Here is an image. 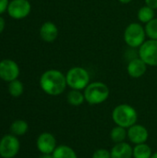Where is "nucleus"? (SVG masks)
<instances>
[{"label":"nucleus","instance_id":"2","mask_svg":"<svg viewBox=\"0 0 157 158\" xmlns=\"http://www.w3.org/2000/svg\"><path fill=\"white\" fill-rule=\"evenodd\" d=\"M112 119L117 126L129 129L137 123L138 113L132 106L128 104H120L113 109Z\"/></svg>","mask_w":157,"mask_h":158},{"label":"nucleus","instance_id":"9","mask_svg":"<svg viewBox=\"0 0 157 158\" xmlns=\"http://www.w3.org/2000/svg\"><path fill=\"white\" fill-rule=\"evenodd\" d=\"M19 75V68L15 61L11 59H4L0 61V79L10 82L17 80Z\"/></svg>","mask_w":157,"mask_h":158},{"label":"nucleus","instance_id":"14","mask_svg":"<svg viewBox=\"0 0 157 158\" xmlns=\"http://www.w3.org/2000/svg\"><path fill=\"white\" fill-rule=\"evenodd\" d=\"M58 35V29L56 25L51 21L44 22L40 29V36L41 38L48 43L54 42Z\"/></svg>","mask_w":157,"mask_h":158},{"label":"nucleus","instance_id":"21","mask_svg":"<svg viewBox=\"0 0 157 158\" xmlns=\"http://www.w3.org/2000/svg\"><path fill=\"white\" fill-rule=\"evenodd\" d=\"M23 90H24L23 84L19 80L12 81L8 84V93L10 95H12L14 97L20 96L23 94Z\"/></svg>","mask_w":157,"mask_h":158},{"label":"nucleus","instance_id":"16","mask_svg":"<svg viewBox=\"0 0 157 158\" xmlns=\"http://www.w3.org/2000/svg\"><path fill=\"white\" fill-rule=\"evenodd\" d=\"M128 138V129L120 126H115L110 131V139L115 143H123Z\"/></svg>","mask_w":157,"mask_h":158},{"label":"nucleus","instance_id":"23","mask_svg":"<svg viewBox=\"0 0 157 158\" xmlns=\"http://www.w3.org/2000/svg\"><path fill=\"white\" fill-rule=\"evenodd\" d=\"M92 158H111V154L110 151L107 149L99 148L93 152Z\"/></svg>","mask_w":157,"mask_h":158},{"label":"nucleus","instance_id":"19","mask_svg":"<svg viewBox=\"0 0 157 158\" xmlns=\"http://www.w3.org/2000/svg\"><path fill=\"white\" fill-rule=\"evenodd\" d=\"M137 16H138V19L140 20V22L148 23L153 19H155V9L145 5L139 9Z\"/></svg>","mask_w":157,"mask_h":158},{"label":"nucleus","instance_id":"20","mask_svg":"<svg viewBox=\"0 0 157 158\" xmlns=\"http://www.w3.org/2000/svg\"><path fill=\"white\" fill-rule=\"evenodd\" d=\"M28 129H29L28 123L22 119L15 120L10 126V131L13 133V135H15V136L24 135L28 131Z\"/></svg>","mask_w":157,"mask_h":158},{"label":"nucleus","instance_id":"18","mask_svg":"<svg viewBox=\"0 0 157 158\" xmlns=\"http://www.w3.org/2000/svg\"><path fill=\"white\" fill-rule=\"evenodd\" d=\"M67 100L68 103L70 106H79L81 105H82L85 102V97H84V94L80 91V90H73L71 89L68 95H67Z\"/></svg>","mask_w":157,"mask_h":158},{"label":"nucleus","instance_id":"12","mask_svg":"<svg viewBox=\"0 0 157 158\" xmlns=\"http://www.w3.org/2000/svg\"><path fill=\"white\" fill-rule=\"evenodd\" d=\"M146 70H147V64L140 57L131 59L127 67L128 74L134 79H138L143 76Z\"/></svg>","mask_w":157,"mask_h":158},{"label":"nucleus","instance_id":"4","mask_svg":"<svg viewBox=\"0 0 157 158\" xmlns=\"http://www.w3.org/2000/svg\"><path fill=\"white\" fill-rule=\"evenodd\" d=\"M67 84L73 90H84L90 83L89 72L81 67H73L66 74Z\"/></svg>","mask_w":157,"mask_h":158},{"label":"nucleus","instance_id":"17","mask_svg":"<svg viewBox=\"0 0 157 158\" xmlns=\"http://www.w3.org/2000/svg\"><path fill=\"white\" fill-rule=\"evenodd\" d=\"M153 154L152 148L146 143L133 146V158H151Z\"/></svg>","mask_w":157,"mask_h":158},{"label":"nucleus","instance_id":"5","mask_svg":"<svg viewBox=\"0 0 157 158\" xmlns=\"http://www.w3.org/2000/svg\"><path fill=\"white\" fill-rule=\"evenodd\" d=\"M145 29L137 22L129 24L124 31V41L132 48L140 47L145 42Z\"/></svg>","mask_w":157,"mask_h":158},{"label":"nucleus","instance_id":"25","mask_svg":"<svg viewBox=\"0 0 157 158\" xmlns=\"http://www.w3.org/2000/svg\"><path fill=\"white\" fill-rule=\"evenodd\" d=\"M145 4L154 9H157V0H145Z\"/></svg>","mask_w":157,"mask_h":158},{"label":"nucleus","instance_id":"15","mask_svg":"<svg viewBox=\"0 0 157 158\" xmlns=\"http://www.w3.org/2000/svg\"><path fill=\"white\" fill-rule=\"evenodd\" d=\"M52 155L54 158H78L75 150L66 144L57 145Z\"/></svg>","mask_w":157,"mask_h":158},{"label":"nucleus","instance_id":"11","mask_svg":"<svg viewBox=\"0 0 157 158\" xmlns=\"http://www.w3.org/2000/svg\"><path fill=\"white\" fill-rule=\"evenodd\" d=\"M36 146L41 154H53L56 148V140L50 132L41 133L36 141Z\"/></svg>","mask_w":157,"mask_h":158},{"label":"nucleus","instance_id":"10","mask_svg":"<svg viewBox=\"0 0 157 158\" xmlns=\"http://www.w3.org/2000/svg\"><path fill=\"white\" fill-rule=\"evenodd\" d=\"M128 139L134 145L145 143L149 139V131L143 125L136 123L128 129Z\"/></svg>","mask_w":157,"mask_h":158},{"label":"nucleus","instance_id":"29","mask_svg":"<svg viewBox=\"0 0 157 158\" xmlns=\"http://www.w3.org/2000/svg\"><path fill=\"white\" fill-rule=\"evenodd\" d=\"M151 158H157V152L154 153V154H153V156H152V157H151Z\"/></svg>","mask_w":157,"mask_h":158},{"label":"nucleus","instance_id":"6","mask_svg":"<svg viewBox=\"0 0 157 158\" xmlns=\"http://www.w3.org/2000/svg\"><path fill=\"white\" fill-rule=\"evenodd\" d=\"M20 148L19 139L12 134L5 135L0 140V156L3 158H13L17 156Z\"/></svg>","mask_w":157,"mask_h":158},{"label":"nucleus","instance_id":"28","mask_svg":"<svg viewBox=\"0 0 157 158\" xmlns=\"http://www.w3.org/2000/svg\"><path fill=\"white\" fill-rule=\"evenodd\" d=\"M120 3H122V4H129V3H130L132 0H118Z\"/></svg>","mask_w":157,"mask_h":158},{"label":"nucleus","instance_id":"3","mask_svg":"<svg viewBox=\"0 0 157 158\" xmlns=\"http://www.w3.org/2000/svg\"><path fill=\"white\" fill-rule=\"evenodd\" d=\"M83 91L85 102L92 106L103 104L107 100L110 94L108 86L102 81L90 82Z\"/></svg>","mask_w":157,"mask_h":158},{"label":"nucleus","instance_id":"1","mask_svg":"<svg viewBox=\"0 0 157 158\" xmlns=\"http://www.w3.org/2000/svg\"><path fill=\"white\" fill-rule=\"evenodd\" d=\"M40 86L46 94L59 95L64 93L68 86L66 75L57 69L46 70L40 78Z\"/></svg>","mask_w":157,"mask_h":158},{"label":"nucleus","instance_id":"22","mask_svg":"<svg viewBox=\"0 0 157 158\" xmlns=\"http://www.w3.org/2000/svg\"><path fill=\"white\" fill-rule=\"evenodd\" d=\"M146 35L153 40H157V19H153L145 25Z\"/></svg>","mask_w":157,"mask_h":158},{"label":"nucleus","instance_id":"8","mask_svg":"<svg viewBox=\"0 0 157 158\" xmlns=\"http://www.w3.org/2000/svg\"><path fill=\"white\" fill-rule=\"evenodd\" d=\"M7 12L13 19H24L31 12V4L28 0H12L8 4Z\"/></svg>","mask_w":157,"mask_h":158},{"label":"nucleus","instance_id":"7","mask_svg":"<svg viewBox=\"0 0 157 158\" xmlns=\"http://www.w3.org/2000/svg\"><path fill=\"white\" fill-rule=\"evenodd\" d=\"M139 57L147 65L152 67L157 66V40L150 39L145 41L139 50Z\"/></svg>","mask_w":157,"mask_h":158},{"label":"nucleus","instance_id":"26","mask_svg":"<svg viewBox=\"0 0 157 158\" xmlns=\"http://www.w3.org/2000/svg\"><path fill=\"white\" fill-rule=\"evenodd\" d=\"M4 29H5V19L2 17H0V33L4 31Z\"/></svg>","mask_w":157,"mask_h":158},{"label":"nucleus","instance_id":"24","mask_svg":"<svg viewBox=\"0 0 157 158\" xmlns=\"http://www.w3.org/2000/svg\"><path fill=\"white\" fill-rule=\"evenodd\" d=\"M8 0H0V14L4 13L8 7Z\"/></svg>","mask_w":157,"mask_h":158},{"label":"nucleus","instance_id":"27","mask_svg":"<svg viewBox=\"0 0 157 158\" xmlns=\"http://www.w3.org/2000/svg\"><path fill=\"white\" fill-rule=\"evenodd\" d=\"M40 158H54L52 154H42Z\"/></svg>","mask_w":157,"mask_h":158},{"label":"nucleus","instance_id":"13","mask_svg":"<svg viewBox=\"0 0 157 158\" xmlns=\"http://www.w3.org/2000/svg\"><path fill=\"white\" fill-rule=\"evenodd\" d=\"M110 154L111 158H133V146L126 142L115 143Z\"/></svg>","mask_w":157,"mask_h":158}]
</instances>
